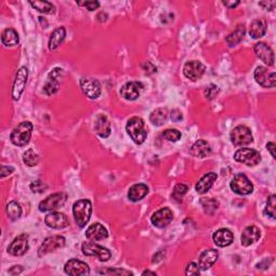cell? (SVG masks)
I'll return each mask as SVG.
<instances>
[{
  "label": "cell",
  "mask_w": 276,
  "mask_h": 276,
  "mask_svg": "<svg viewBox=\"0 0 276 276\" xmlns=\"http://www.w3.org/2000/svg\"><path fill=\"white\" fill-rule=\"evenodd\" d=\"M126 132L130 135L132 140L137 145L144 144L147 139V130L145 122L139 117H133L126 123Z\"/></svg>",
  "instance_id": "cell-1"
},
{
  "label": "cell",
  "mask_w": 276,
  "mask_h": 276,
  "mask_svg": "<svg viewBox=\"0 0 276 276\" xmlns=\"http://www.w3.org/2000/svg\"><path fill=\"white\" fill-rule=\"evenodd\" d=\"M34 126L29 121H24L14 129L10 135V139L13 145L17 147L26 146L31 141Z\"/></svg>",
  "instance_id": "cell-2"
},
{
  "label": "cell",
  "mask_w": 276,
  "mask_h": 276,
  "mask_svg": "<svg viewBox=\"0 0 276 276\" xmlns=\"http://www.w3.org/2000/svg\"><path fill=\"white\" fill-rule=\"evenodd\" d=\"M72 213L79 228H85L91 219L92 203L90 200H79L72 206Z\"/></svg>",
  "instance_id": "cell-3"
},
{
  "label": "cell",
  "mask_w": 276,
  "mask_h": 276,
  "mask_svg": "<svg viewBox=\"0 0 276 276\" xmlns=\"http://www.w3.org/2000/svg\"><path fill=\"white\" fill-rule=\"evenodd\" d=\"M82 253L85 256H88V257H96L103 262H106L111 258V253L109 249L93 243V242H86V243L82 244Z\"/></svg>",
  "instance_id": "cell-4"
},
{
  "label": "cell",
  "mask_w": 276,
  "mask_h": 276,
  "mask_svg": "<svg viewBox=\"0 0 276 276\" xmlns=\"http://www.w3.org/2000/svg\"><path fill=\"white\" fill-rule=\"evenodd\" d=\"M230 138L232 144L238 147L248 146L254 140L250 129L245 125H239L234 127L232 132H231Z\"/></svg>",
  "instance_id": "cell-5"
},
{
  "label": "cell",
  "mask_w": 276,
  "mask_h": 276,
  "mask_svg": "<svg viewBox=\"0 0 276 276\" xmlns=\"http://www.w3.org/2000/svg\"><path fill=\"white\" fill-rule=\"evenodd\" d=\"M65 245H66V240L64 236L62 235L49 236V238L43 241V243L41 244L40 247H39L38 256L39 257H42V256H46L57 249L63 248Z\"/></svg>",
  "instance_id": "cell-6"
},
{
  "label": "cell",
  "mask_w": 276,
  "mask_h": 276,
  "mask_svg": "<svg viewBox=\"0 0 276 276\" xmlns=\"http://www.w3.org/2000/svg\"><path fill=\"white\" fill-rule=\"evenodd\" d=\"M67 200V195L63 192H58V193H54L49 195L47 199H44L43 201L40 202L39 204V210L41 213H47V211H53L56 210L58 208L65 204V202Z\"/></svg>",
  "instance_id": "cell-7"
},
{
  "label": "cell",
  "mask_w": 276,
  "mask_h": 276,
  "mask_svg": "<svg viewBox=\"0 0 276 276\" xmlns=\"http://www.w3.org/2000/svg\"><path fill=\"white\" fill-rule=\"evenodd\" d=\"M234 160L247 166H256L260 163L261 155L257 150L249 148H242L234 154Z\"/></svg>",
  "instance_id": "cell-8"
},
{
  "label": "cell",
  "mask_w": 276,
  "mask_h": 276,
  "mask_svg": "<svg viewBox=\"0 0 276 276\" xmlns=\"http://www.w3.org/2000/svg\"><path fill=\"white\" fill-rule=\"evenodd\" d=\"M230 187L232 191L239 195H248L254 191V185L244 174L235 175L231 181Z\"/></svg>",
  "instance_id": "cell-9"
},
{
  "label": "cell",
  "mask_w": 276,
  "mask_h": 276,
  "mask_svg": "<svg viewBox=\"0 0 276 276\" xmlns=\"http://www.w3.org/2000/svg\"><path fill=\"white\" fill-rule=\"evenodd\" d=\"M255 80L263 87H274L276 85V73L264 66H258L254 72Z\"/></svg>",
  "instance_id": "cell-10"
},
{
  "label": "cell",
  "mask_w": 276,
  "mask_h": 276,
  "mask_svg": "<svg viewBox=\"0 0 276 276\" xmlns=\"http://www.w3.org/2000/svg\"><path fill=\"white\" fill-rule=\"evenodd\" d=\"M27 78H28V69L25 66H23L17 70L16 80L13 82L12 92H11L13 101L17 102L19 98H21L22 93L24 92V90H25Z\"/></svg>",
  "instance_id": "cell-11"
},
{
  "label": "cell",
  "mask_w": 276,
  "mask_h": 276,
  "mask_svg": "<svg viewBox=\"0 0 276 276\" xmlns=\"http://www.w3.org/2000/svg\"><path fill=\"white\" fill-rule=\"evenodd\" d=\"M80 87L83 94L91 100H96L102 94V86L96 79L82 78L80 80Z\"/></svg>",
  "instance_id": "cell-12"
},
{
  "label": "cell",
  "mask_w": 276,
  "mask_h": 276,
  "mask_svg": "<svg viewBox=\"0 0 276 276\" xmlns=\"http://www.w3.org/2000/svg\"><path fill=\"white\" fill-rule=\"evenodd\" d=\"M63 75L62 68H54L52 71L49 72L47 81L43 86V93L48 96L54 95L60 88V78Z\"/></svg>",
  "instance_id": "cell-13"
},
{
  "label": "cell",
  "mask_w": 276,
  "mask_h": 276,
  "mask_svg": "<svg viewBox=\"0 0 276 276\" xmlns=\"http://www.w3.org/2000/svg\"><path fill=\"white\" fill-rule=\"evenodd\" d=\"M28 249V235L24 233L13 240L12 243L8 247V253L11 256H14V257H19V256L25 255Z\"/></svg>",
  "instance_id": "cell-14"
},
{
  "label": "cell",
  "mask_w": 276,
  "mask_h": 276,
  "mask_svg": "<svg viewBox=\"0 0 276 276\" xmlns=\"http://www.w3.org/2000/svg\"><path fill=\"white\" fill-rule=\"evenodd\" d=\"M205 72V66L199 61L187 62L184 66V75L191 81H196L202 78Z\"/></svg>",
  "instance_id": "cell-15"
},
{
  "label": "cell",
  "mask_w": 276,
  "mask_h": 276,
  "mask_svg": "<svg viewBox=\"0 0 276 276\" xmlns=\"http://www.w3.org/2000/svg\"><path fill=\"white\" fill-rule=\"evenodd\" d=\"M142 90H144L142 83L138 81H131L125 83V85L121 87L120 94L123 98H125L126 101H136L137 98L140 96Z\"/></svg>",
  "instance_id": "cell-16"
},
{
  "label": "cell",
  "mask_w": 276,
  "mask_h": 276,
  "mask_svg": "<svg viewBox=\"0 0 276 276\" xmlns=\"http://www.w3.org/2000/svg\"><path fill=\"white\" fill-rule=\"evenodd\" d=\"M174 218V215H172V211L169 208V207H164V208H161L155 213L152 215L151 217V223L156 228H165V226L169 225Z\"/></svg>",
  "instance_id": "cell-17"
},
{
  "label": "cell",
  "mask_w": 276,
  "mask_h": 276,
  "mask_svg": "<svg viewBox=\"0 0 276 276\" xmlns=\"http://www.w3.org/2000/svg\"><path fill=\"white\" fill-rule=\"evenodd\" d=\"M255 54L259 60L262 61L265 65L273 66L274 65V52L265 42H258L254 47Z\"/></svg>",
  "instance_id": "cell-18"
},
{
  "label": "cell",
  "mask_w": 276,
  "mask_h": 276,
  "mask_svg": "<svg viewBox=\"0 0 276 276\" xmlns=\"http://www.w3.org/2000/svg\"><path fill=\"white\" fill-rule=\"evenodd\" d=\"M64 270H65L66 274L72 276L90 274V268H88V265L86 262H83V261L78 259H71L67 261L65 267H64Z\"/></svg>",
  "instance_id": "cell-19"
},
{
  "label": "cell",
  "mask_w": 276,
  "mask_h": 276,
  "mask_svg": "<svg viewBox=\"0 0 276 276\" xmlns=\"http://www.w3.org/2000/svg\"><path fill=\"white\" fill-rule=\"evenodd\" d=\"M44 223L49 226V228L55 229V230H62L65 229L68 225V219L66 215L63 213H58V211H52V213L48 214L44 218Z\"/></svg>",
  "instance_id": "cell-20"
},
{
  "label": "cell",
  "mask_w": 276,
  "mask_h": 276,
  "mask_svg": "<svg viewBox=\"0 0 276 276\" xmlns=\"http://www.w3.org/2000/svg\"><path fill=\"white\" fill-rule=\"evenodd\" d=\"M86 236L88 241L96 242V241H103L108 238V231L107 229L101 224H93L86 229Z\"/></svg>",
  "instance_id": "cell-21"
},
{
  "label": "cell",
  "mask_w": 276,
  "mask_h": 276,
  "mask_svg": "<svg viewBox=\"0 0 276 276\" xmlns=\"http://www.w3.org/2000/svg\"><path fill=\"white\" fill-rule=\"evenodd\" d=\"M218 259V251L213 248L206 249L200 255L199 258V265L201 270H208L213 267Z\"/></svg>",
  "instance_id": "cell-22"
},
{
  "label": "cell",
  "mask_w": 276,
  "mask_h": 276,
  "mask_svg": "<svg viewBox=\"0 0 276 276\" xmlns=\"http://www.w3.org/2000/svg\"><path fill=\"white\" fill-rule=\"evenodd\" d=\"M94 130L96 134L102 138L109 137L111 134V124L108 118L104 115H98L95 119Z\"/></svg>",
  "instance_id": "cell-23"
},
{
  "label": "cell",
  "mask_w": 276,
  "mask_h": 276,
  "mask_svg": "<svg viewBox=\"0 0 276 276\" xmlns=\"http://www.w3.org/2000/svg\"><path fill=\"white\" fill-rule=\"evenodd\" d=\"M234 240L233 233L229 229H219L213 234V241L218 247H226L232 244Z\"/></svg>",
  "instance_id": "cell-24"
},
{
  "label": "cell",
  "mask_w": 276,
  "mask_h": 276,
  "mask_svg": "<svg viewBox=\"0 0 276 276\" xmlns=\"http://www.w3.org/2000/svg\"><path fill=\"white\" fill-rule=\"evenodd\" d=\"M261 233L259 228H257V226L255 225L247 226V228L244 230V232L242 233L241 243L242 245L245 246V247H248V246L253 245L254 243H256V242H258Z\"/></svg>",
  "instance_id": "cell-25"
},
{
  "label": "cell",
  "mask_w": 276,
  "mask_h": 276,
  "mask_svg": "<svg viewBox=\"0 0 276 276\" xmlns=\"http://www.w3.org/2000/svg\"><path fill=\"white\" fill-rule=\"evenodd\" d=\"M217 179V174L214 172H207L202 178L198 181V184L195 185V190L199 194H204L208 191L211 187H213L214 182Z\"/></svg>",
  "instance_id": "cell-26"
},
{
  "label": "cell",
  "mask_w": 276,
  "mask_h": 276,
  "mask_svg": "<svg viewBox=\"0 0 276 276\" xmlns=\"http://www.w3.org/2000/svg\"><path fill=\"white\" fill-rule=\"evenodd\" d=\"M268 29V24L262 18H257L254 19L250 24L249 27V34L251 38L254 39H259L262 38L265 34H267Z\"/></svg>",
  "instance_id": "cell-27"
},
{
  "label": "cell",
  "mask_w": 276,
  "mask_h": 276,
  "mask_svg": "<svg viewBox=\"0 0 276 276\" xmlns=\"http://www.w3.org/2000/svg\"><path fill=\"white\" fill-rule=\"evenodd\" d=\"M190 154L194 157H205L211 154V148L206 140H198L192 145Z\"/></svg>",
  "instance_id": "cell-28"
},
{
  "label": "cell",
  "mask_w": 276,
  "mask_h": 276,
  "mask_svg": "<svg viewBox=\"0 0 276 276\" xmlns=\"http://www.w3.org/2000/svg\"><path fill=\"white\" fill-rule=\"evenodd\" d=\"M148 192H149V188L145 184H136L132 186L127 192V198L132 202H138L144 199Z\"/></svg>",
  "instance_id": "cell-29"
},
{
  "label": "cell",
  "mask_w": 276,
  "mask_h": 276,
  "mask_svg": "<svg viewBox=\"0 0 276 276\" xmlns=\"http://www.w3.org/2000/svg\"><path fill=\"white\" fill-rule=\"evenodd\" d=\"M66 38V29L64 27H58L54 29L51 34L50 40H49V49L50 51H54L61 46Z\"/></svg>",
  "instance_id": "cell-30"
},
{
  "label": "cell",
  "mask_w": 276,
  "mask_h": 276,
  "mask_svg": "<svg viewBox=\"0 0 276 276\" xmlns=\"http://www.w3.org/2000/svg\"><path fill=\"white\" fill-rule=\"evenodd\" d=\"M245 33H246L245 26L238 25V27H236L232 33L225 37V42L228 43V46L231 48L238 46V44L244 39Z\"/></svg>",
  "instance_id": "cell-31"
},
{
  "label": "cell",
  "mask_w": 276,
  "mask_h": 276,
  "mask_svg": "<svg viewBox=\"0 0 276 276\" xmlns=\"http://www.w3.org/2000/svg\"><path fill=\"white\" fill-rule=\"evenodd\" d=\"M1 41L6 47H14L17 46L19 42L18 34L13 28L4 29L1 34Z\"/></svg>",
  "instance_id": "cell-32"
},
{
  "label": "cell",
  "mask_w": 276,
  "mask_h": 276,
  "mask_svg": "<svg viewBox=\"0 0 276 276\" xmlns=\"http://www.w3.org/2000/svg\"><path fill=\"white\" fill-rule=\"evenodd\" d=\"M169 117V110L166 108H157L155 111L151 112L150 121L155 126L163 125Z\"/></svg>",
  "instance_id": "cell-33"
},
{
  "label": "cell",
  "mask_w": 276,
  "mask_h": 276,
  "mask_svg": "<svg viewBox=\"0 0 276 276\" xmlns=\"http://www.w3.org/2000/svg\"><path fill=\"white\" fill-rule=\"evenodd\" d=\"M29 4L34 9H36L37 11L43 14H52L55 12V7L49 1H38V0H34V1H29Z\"/></svg>",
  "instance_id": "cell-34"
},
{
  "label": "cell",
  "mask_w": 276,
  "mask_h": 276,
  "mask_svg": "<svg viewBox=\"0 0 276 276\" xmlns=\"http://www.w3.org/2000/svg\"><path fill=\"white\" fill-rule=\"evenodd\" d=\"M6 210L9 218L13 221L17 220L19 217L22 216V207L16 201L10 202V203L7 205Z\"/></svg>",
  "instance_id": "cell-35"
},
{
  "label": "cell",
  "mask_w": 276,
  "mask_h": 276,
  "mask_svg": "<svg viewBox=\"0 0 276 276\" xmlns=\"http://www.w3.org/2000/svg\"><path fill=\"white\" fill-rule=\"evenodd\" d=\"M23 162L29 167L36 166L39 162V155L33 149H28L26 152H24Z\"/></svg>",
  "instance_id": "cell-36"
},
{
  "label": "cell",
  "mask_w": 276,
  "mask_h": 276,
  "mask_svg": "<svg viewBox=\"0 0 276 276\" xmlns=\"http://www.w3.org/2000/svg\"><path fill=\"white\" fill-rule=\"evenodd\" d=\"M265 214H268L272 219L276 218V195H270L265 205Z\"/></svg>",
  "instance_id": "cell-37"
},
{
  "label": "cell",
  "mask_w": 276,
  "mask_h": 276,
  "mask_svg": "<svg viewBox=\"0 0 276 276\" xmlns=\"http://www.w3.org/2000/svg\"><path fill=\"white\" fill-rule=\"evenodd\" d=\"M189 188L188 186H186L184 184H178L175 186L174 190H172V198L176 201H181L182 198L186 195L187 192H188Z\"/></svg>",
  "instance_id": "cell-38"
},
{
  "label": "cell",
  "mask_w": 276,
  "mask_h": 276,
  "mask_svg": "<svg viewBox=\"0 0 276 276\" xmlns=\"http://www.w3.org/2000/svg\"><path fill=\"white\" fill-rule=\"evenodd\" d=\"M201 204L203 206L205 213L211 214L218 208V202L213 199H203L201 201Z\"/></svg>",
  "instance_id": "cell-39"
},
{
  "label": "cell",
  "mask_w": 276,
  "mask_h": 276,
  "mask_svg": "<svg viewBox=\"0 0 276 276\" xmlns=\"http://www.w3.org/2000/svg\"><path fill=\"white\" fill-rule=\"evenodd\" d=\"M100 274L103 275H133L132 272L124 269H111V268H105L97 271Z\"/></svg>",
  "instance_id": "cell-40"
},
{
  "label": "cell",
  "mask_w": 276,
  "mask_h": 276,
  "mask_svg": "<svg viewBox=\"0 0 276 276\" xmlns=\"http://www.w3.org/2000/svg\"><path fill=\"white\" fill-rule=\"evenodd\" d=\"M163 137L165 138L166 140L172 141V142H176L181 138V133L179 131L175 130V129H169V130H165L163 132Z\"/></svg>",
  "instance_id": "cell-41"
},
{
  "label": "cell",
  "mask_w": 276,
  "mask_h": 276,
  "mask_svg": "<svg viewBox=\"0 0 276 276\" xmlns=\"http://www.w3.org/2000/svg\"><path fill=\"white\" fill-rule=\"evenodd\" d=\"M29 187H31V190L34 192V193H43V192L48 189V186L46 184H43V182L40 180L32 182Z\"/></svg>",
  "instance_id": "cell-42"
},
{
  "label": "cell",
  "mask_w": 276,
  "mask_h": 276,
  "mask_svg": "<svg viewBox=\"0 0 276 276\" xmlns=\"http://www.w3.org/2000/svg\"><path fill=\"white\" fill-rule=\"evenodd\" d=\"M219 91H220L219 87L217 86L209 85L208 86L205 88L204 94H205L206 98H208V100H213V98H215L217 95H218Z\"/></svg>",
  "instance_id": "cell-43"
},
{
  "label": "cell",
  "mask_w": 276,
  "mask_h": 276,
  "mask_svg": "<svg viewBox=\"0 0 276 276\" xmlns=\"http://www.w3.org/2000/svg\"><path fill=\"white\" fill-rule=\"evenodd\" d=\"M200 265L195 262H190L186 268V274L187 275H199L200 274Z\"/></svg>",
  "instance_id": "cell-44"
},
{
  "label": "cell",
  "mask_w": 276,
  "mask_h": 276,
  "mask_svg": "<svg viewBox=\"0 0 276 276\" xmlns=\"http://www.w3.org/2000/svg\"><path fill=\"white\" fill-rule=\"evenodd\" d=\"M77 4L86 7L88 11H94V10L100 8V2L98 1H77Z\"/></svg>",
  "instance_id": "cell-45"
},
{
  "label": "cell",
  "mask_w": 276,
  "mask_h": 276,
  "mask_svg": "<svg viewBox=\"0 0 276 276\" xmlns=\"http://www.w3.org/2000/svg\"><path fill=\"white\" fill-rule=\"evenodd\" d=\"M142 69H144L146 75H152V73L156 72V67L151 62H146L142 65Z\"/></svg>",
  "instance_id": "cell-46"
},
{
  "label": "cell",
  "mask_w": 276,
  "mask_h": 276,
  "mask_svg": "<svg viewBox=\"0 0 276 276\" xmlns=\"http://www.w3.org/2000/svg\"><path fill=\"white\" fill-rule=\"evenodd\" d=\"M259 6L265 10H269V11H272L276 7V1H274V0H272V1H270V0H268V1H261L259 2Z\"/></svg>",
  "instance_id": "cell-47"
},
{
  "label": "cell",
  "mask_w": 276,
  "mask_h": 276,
  "mask_svg": "<svg viewBox=\"0 0 276 276\" xmlns=\"http://www.w3.org/2000/svg\"><path fill=\"white\" fill-rule=\"evenodd\" d=\"M13 171H14V169L12 166L2 165L1 166V174H0V177H1V178H4L6 176H9L10 174H12Z\"/></svg>",
  "instance_id": "cell-48"
},
{
  "label": "cell",
  "mask_w": 276,
  "mask_h": 276,
  "mask_svg": "<svg viewBox=\"0 0 276 276\" xmlns=\"http://www.w3.org/2000/svg\"><path fill=\"white\" fill-rule=\"evenodd\" d=\"M171 118L174 122H179L182 120V113L178 109H175L171 112Z\"/></svg>",
  "instance_id": "cell-49"
},
{
  "label": "cell",
  "mask_w": 276,
  "mask_h": 276,
  "mask_svg": "<svg viewBox=\"0 0 276 276\" xmlns=\"http://www.w3.org/2000/svg\"><path fill=\"white\" fill-rule=\"evenodd\" d=\"M23 267H21V265H16V267H13L9 270V273L10 274H12V275H17V274H19V273H22L23 272Z\"/></svg>",
  "instance_id": "cell-50"
},
{
  "label": "cell",
  "mask_w": 276,
  "mask_h": 276,
  "mask_svg": "<svg viewBox=\"0 0 276 276\" xmlns=\"http://www.w3.org/2000/svg\"><path fill=\"white\" fill-rule=\"evenodd\" d=\"M275 148H276V147H275L274 142H268V144H267V149L269 150L271 155H272V156L274 157V159H275V156H276V155H275Z\"/></svg>",
  "instance_id": "cell-51"
},
{
  "label": "cell",
  "mask_w": 276,
  "mask_h": 276,
  "mask_svg": "<svg viewBox=\"0 0 276 276\" xmlns=\"http://www.w3.org/2000/svg\"><path fill=\"white\" fill-rule=\"evenodd\" d=\"M225 7H228L229 9H234L235 7H238L239 4H240V1H238V0H236V1H232V0H231V1H224L223 2Z\"/></svg>",
  "instance_id": "cell-52"
},
{
  "label": "cell",
  "mask_w": 276,
  "mask_h": 276,
  "mask_svg": "<svg viewBox=\"0 0 276 276\" xmlns=\"http://www.w3.org/2000/svg\"><path fill=\"white\" fill-rule=\"evenodd\" d=\"M142 275H154V276H155L156 274H155V272H151V271L147 270V271H144V272H142Z\"/></svg>",
  "instance_id": "cell-53"
}]
</instances>
